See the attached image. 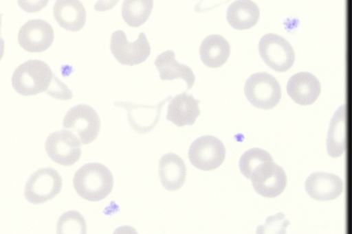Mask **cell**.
Wrapping results in <instances>:
<instances>
[{"mask_svg": "<svg viewBox=\"0 0 352 234\" xmlns=\"http://www.w3.org/2000/svg\"><path fill=\"white\" fill-rule=\"evenodd\" d=\"M120 0H98L95 5L94 9L96 11L104 12L112 9Z\"/></svg>", "mask_w": 352, "mask_h": 234, "instance_id": "obj_27", "label": "cell"}, {"mask_svg": "<svg viewBox=\"0 0 352 234\" xmlns=\"http://www.w3.org/2000/svg\"><path fill=\"white\" fill-rule=\"evenodd\" d=\"M86 222L77 211H68L64 213L57 222L58 233H85Z\"/></svg>", "mask_w": 352, "mask_h": 234, "instance_id": "obj_24", "label": "cell"}, {"mask_svg": "<svg viewBox=\"0 0 352 234\" xmlns=\"http://www.w3.org/2000/svg\"><path fill=\"white\" fill-rule=\"evenodd\" d=\"M305 186L307 194L319 201L333 200L342 194L343 189V183L339 176L322 172L309 176Z\"/></svg>", "mask_w": 352, "mask_h": 234, "instance_id": "obj_13", "label": "cell"}, {"mask_svg": "<svg viewBox=\"0 0 352 234\" xmlns=\"http://www.w3.org/2000/svg\"><path fill=\"white\" fill-rule=\"evenodd\" d=\"M46 93L58 100H68L72 97V93L69 89L59 80L55 75Z\"/></svg>", "mask_w": 352, "mask_h": 234, "instance_id": "obj_25", "label": "cell"}, {"mask_svg": "<svg viewBox=\"0 0 352 234\" xmlns=\"http://www.w3.org/2000/svg\"><path fill=\"white\" fill-rule=\"evenodd\" d=\"M230 54V45L225 38L219 34L206 37L199 47L203 63L210 68H218L226 63Z\"/></svg>", "mask_w": 352, "mask_h": 234, "instance_id": "obj_21", "label": "cell"}, {"mask_svg": "<svg viewBox=\"0 0 352 234\" xmlns=\"http://www.w3.org/2000/svg\"><path fill=\"white\" fill-rule=\"evenodd\" d=\"M270 154L261 148H252L245 152L239 159V169L247 178H251L256 168L267 161H272Z\"/></svg>", "mask_w": 352, "mask_h": 234, "instance_id": "obj_23", "label": "cell"}, {"mask_svg": "<svg viewBox=\"0 0 352 234\" xmlns=\"http://www.w3.org/2000/svg\"><path fill=\"white\" fill-rule=\"evenodd\" d=\"M81 141L72 132L63 130L51 133L45 143L48 156L65 166L74 164L81 156Z\"/></svg>", "mask_w": 352, "mask_h": 234, "instance_id": "obj_9", "label": "cell"}, {"mask_svg": "<svg viewBox=\"0 0 352 234\" xmlns=\"http://www.w3.org/2000/svg\"><path fill=\"white\" fill-rule=\"evenodd\" d=\"M153 7V0H124L122 16L130 27H139L148 19Z\"/></svg>", "mask_w": 352, "mask_h": 234, "instance_id": "obj_22", "label": "cell"}, {"mask_svg": "<svg viewBox=\"0 0 352 234\" xmlns=\"http://www.w3.org/2000/svg\"><path fill=\"white\" fill-rule=\"evenodd\" d=\"M287 92L297 104L309 105L313 104L320 93L318 80L309 72H299L293 75L288 80Z\"/></svg>", "mask_w": 352, "mask_h": 234, "instance_id": "obj_14", "label": "cell"}, {"mask_svg": "<svg viewBox=\"0 0 352 234\" xmlns=\"http://www.w3.org/2000/svg\"><path fill=\"white\" fill-rule=\"evenodd\" d=\"M62 178L52 167L37 169L28 179L24 195L33 204L44 203L54 198L61 190Z\"/></svg>", "mask_w": 352, "mask_h": 234, "instance_id": "obj_4", "label": "cell"}, {"mask_svg": "<svg viewBox=\"0 0 352 234\" xmlns=\"http://www.w3.org/2000/svg\"><path fill=\"white\" fill-rule=\"evenodd\" d=\"M53 14L61 27L71 32L80 30L86 22V10L80 0H56Z\"/></svg>", "mask_w": 352, "mask_h": 234, "instance_id": "obj_16", "label": "cell"}, {"mask_svg": "<svg viewBox=\"0 0 352 234\" xmlns=\"http://www.w3.org/2000/svg\"><path fill=\"white\" fill-rule=\"evenodd\" d=\"M54 38L52 26L45 21H28L19 30L18 40L20 46L29 52H41L48 49Z\"/></svg>", "mask_w": 352, "mask_h": 234, "instance_id": "obj_11", "label": "cell"}, {"mask_svg": "<svg viewBox=\"0 0 352 234\" xmlns=\"http://www.w3.org/2000/svg\"><path fill=\"white\" fill-rule=\"evenodd\" d=\"M49 0H17L20 8L26 12H37L47 5Z\"/></svg>", "mask_w": 352, "mask_h": 234, "instance_id": "obj_26", "label": "cell"}, {"mask_svg": "<svg viewBox=\"0 0 352 234\" xmlns=\"http://www.w3.org/2000/svg\"><path fill=\"white\" fill-rule=\"evenodd\" d=\"M347 108L340 106L332 117L327 137V149L331 157L341 156L347 147Z\"/></svg>", "mask_w": 352, "mask_h": 234, "instance_id": "obj_17", "label": "cell"}, {"mask_svg": "<svg viewBox=\"0 0 352 234\" xmlns=\"http://www.w3.org/2000/svg\"><path fill=\"white\" fill-rule=\"evenodd\" d=\"M258 51L263 62L278 72L289 69L295 60L294 51L290 43L276 34L269 33L261 38Z\"/></svg>", "mask_w": 352, "mask_h": 234, "instance_id": "obj_5", "label": "cell"}, {"mask_svg": "<svg viewBox=\"0 0 352 234\" xmlns=\"http://www.w3.org/2000/svg\"><path fill=\"white\" fill-rule=\"evenodd\" d=\"M244 93L252 105L263 110L273 108L281 98L278 82L267 72L251 75L245 82Z\"/></svg>", "mask_w": 352, "mask_h": 234, "instance_id": "obj_3", "label": "cell"}, {"mask_svg": "<svg viewBox=\"0 0 352 234\" xmlns=\"http://www.w3.org/2000/svg\"><path fill=\"white\" fill-rule=\"evenodd\" d=\"M199 103L186 92L177 95L169 102L166 119L179 127L192 125L200 115Z\"/></svg>", "mask_w": 352, "mask_h": 234, "instance_id": "obj_15", "label": "cell"}, {"mask_svg": "<svg viewBox=\"0 0 352 234\" xmlns=\"http://www.w3.org/2000/svg\"><path fill=\"white\" fill-rule=\"evenodd\" d=\"M54 74L50 67L39 60H30L20 65L13 73L12 84L20 95H34L49 89Z\"/></svg>", "mask_w": 352, "mask_h": 234, "instance_id": "obj_2", "label": "cell"}, {"mask_svg": "<svg viewBox=\"0 0 352 234\" xmlns=\"http://www.w3.org/2000/svg\"><path fill=\"white\" fill-rule=\"evenodd\" d=\"M250 179L254 190L259 195L266 198H275L279 196L287 184L285 171L273 161L258 165Z\"/></svg>", "mask_w": 352, "mask_h": 234, "instance_id": "obj_10", "label": "cell"}, {"mask_svg": "<svg viewBox=\"0 0 352 234\" xmlns=\"http://www.w3.org/2000/svg\"><path fill=\"white\" fill-rule=\"evenodd\" d=\"M154 64L162 80L182 79L187 84V90L194 84L195 76L192 69L187 65L179 63L175 59V52L167 50L158 55Z\"/></svg>", "mask_w": 352, "mask_h": 234, "instance_id": "obj_19", "label": "cell"}, {"mask_svg": "<svg viewBox=\"0 0 352 234\" xmlns=\"http://www.w3.org/2000/svg\"><path fill=\"white\" fill-rule=\"evenodd\" d=\"M259 17V8L252 0H236L227 9V21L236 30L252 27L257 23Z\"/></svg>", "mask_w": 352, "mask_h": 234, "instance_id": "obj_20", "label": "cell"}, {"mask_svg": "<svg viewBox=\"0 0 352 234\" xmlns=\"http://www.w3.org/2000/svg\"><path fill=\"white\" fill-rule=\"evenodd\" d=\"M63 127L77 133L82 144H88L98 137L100 121L98 113L91 106L78 104L67 111Z\"/></svg>", "mask_w": 352, "mask_h": 234, "instance_id": "obj_6", "label": "cell"}, {"mask_svg": "<svg viewBox=\"0 0 352 234\" xmlns=\"http://www.w3.org/2000/svg\"><path fill=\"white\" fill-rule=\"evenodd\" d=\"M172 97L169 96L155 106L135 104L129 102H116V106L122 107L127 112V120L131 127L139 133L152 130L157 124L163 105Z\"/></svg>", "mask_w": 352, "mask_h": 234, "instance_id": "obj_12", "label": "cell"}, {"mask_svg": "<svg viewBox=\"0 0 352 234\" xmlns=\"http://www.w3.org/2000/svg\"><path fill=\"white\" fill-rule=\"evenodd\" d=\"M73 185L76 193L89 201H100L106 198L113 186V178L104 165L90 163L80 167L75 173Z\"/></svg>", "mask_w": 352, "mask_h": 234, "instance_id": "obj_1", "label": "cell"}, {"mask_svg": "<svg viewBox=\"0 0 352 234\" xmlns=\"http://www.w3.org/2000/svg\"><path fill=\"white\" fill-rule=\"evenodd\" d=\"M110 49L120 64L129 66L144 62L151 53L150 45L144 32L139 34L135 42L130 43L123 31H116L111 36Z\"/></svg>", "mask_w": 352, "mask_h": 234, "instance_id": "obj_8", "label": "cell"}, {"mask_svg": "<svg viewBox=\"0 0 352 234\" xmlns=\"http://www.w3.org/2000/svg\"><path fill=\"white\" fill-rule=\"evenodd\" d=\"M226 157L223 143L217 137L205 135L195 139L188 150V158L195 167L204 171L219 167Z\"/></svg>", "mask_w": 352, "mask_h": 234, "instance_id": "obj_7", "label": "cell"}, {"mask_svg": "<svg viewBox=\"0 0 352 234\" xmlns=\"http://www.w3.org/2000/svg\"><path fill=\"white\" fill-rule=\"evenodd\" d=\"M186 167L183 159L174 153L163 155L159 162V176L162 186L168 191H175L184 185Z\"/></svg>", "mask_w": 352, "mask_h": 234, "instance_id": "obj_18", "label": "cell"}]
</instances>
